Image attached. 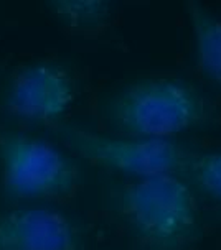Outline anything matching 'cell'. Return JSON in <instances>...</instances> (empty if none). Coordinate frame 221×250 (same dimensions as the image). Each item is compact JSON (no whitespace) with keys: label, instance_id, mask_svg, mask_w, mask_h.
Returning <instances> with one entry per match:
<instances>
[{"label":"cell","instance_id":"cell-1","mask_svg":"<svg viewBox=\"0 0 221 250\" xmlns=\"http://www.w3.org/2000/svg\"><path fill=\"white\" fill-rule=\"evenodd\" d=\"M104 117L124 137L175 138L221 122V107L196 84L177 76H150L121 89L104 105Z\"/></svg>","mask_w":221,"mask_h":250},{"label":"cell","instance_id":"cell-3","mask_svg":"<svg viewBox=\"0 0 221 250\" xmlns=\"http://www.w3.org/2000/svg\"><path fill=\"white\" fill-rule=\"evenodd\" d=\"M53 130L61 144L94 167L134 180L162 175L178 176L195 153L175 138L101 135L73 124H58Z\"/></svg>","mask_w":221,"mask_h":250},{"label":"cell","instance_id":"cell-8","mask_svg":"<svg viewBox=\"0 0 221 250\" xmlns=\"http://www.w3.org/2000/svg\"><path fill=\"white\" fill-rule=\"evenodd\" d=\"M48 7L70 30L94 31L111 20L114 3L107 0H53Z\"/></svg>","mask_w":221,"mask_h":250},{"label":"cell","instance_id":"cell-4","mask_svg":"<svg viewBox=\"0 0 221 250\" xmlns=\"http://www.w3.org/2000/svg\"><path fill=\"white\" fill-rule=\"evenodd\" d=\"M78 167L60 146L43 138L5 133L0 137V183L17 199H51L73 191Z\"/></svg>","mask_w":221,"mask_h":250},{"label":"cell","instance_id":"cell-5","mask_svg":"<svg viewBox=\"0 0 221 250\" xmlns=\"http://www.w3.org/2000/svg\"><path fill=\"white\" fill-rule=\"evenodd\" d=\"M76 79L60 62L37 61L12 73L3 109L30 124L58 122L74 102Z\"/></svg>","mask_w":221,"mask_h":250},{"label":"cell","instance_id":"cell-10","mask_svg":"<svg viewBox=\"0 0 221 250\" xmlns=\"http://www.w3.org/2000/svg\"><path fill=\"white\" fill-rule=\"evenodd\" d=\"M220 222H221V216H220Z\"/></svg>","mask_w":221,"mask_h":250},{"label":"cell","instance_id":"cell-9","mask_svg":"<svg viewBox=\"0 0 221 250\" xmlns=\"http://www.w3.org/2000/svg\"><path fill=\"white\" fill-rule=\"evenodd\" d=\"M183 173L203 194L221 203V150L195 151Z\"/></svg>","mask_w":221,"mask_h":250},{"label":"cell","instance_id":"cell-2","mask_svg":"<svg viewBox=\"0 0 221 250\" xmlns=\"http://www.w3.org/2000/svg\"><path fill=\"white\" fill-rule=\"evenodd\" d=\"M116 211L150 250H183L198 235L195 198L177 175L134 180L117 193Z\"/></svg>","mask_w":221,"mask_h":250},{"label":"cell","instance_id":"cell-7","mask_svg":"<svg viewBox=\"0 0 221 250\" xmlns=\"http://www.w3.org/2000/svg\"><path fill=\"white\" fill-rule=\"evenodd\" d=\"M188 19L195 42V62L208 81L221 84V17L203 3L187 2Z\"/></svg>","mask_w":221,"mask_h":250},{"label":"cell","instance_id":"cell-6","mask_svg":"<svg viewBox=\"0 0 221 250\" xmlns=\"http://www.w3.org/2000/svg\"><path fill=\"white\" fill-rule=\"evenodd\" d=\"M0 250H81V239L60 211L17 209L0 216Z\"/></svg>","mask_w":221,"mask_h":250}]
</instances>
